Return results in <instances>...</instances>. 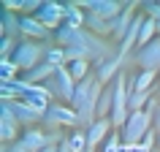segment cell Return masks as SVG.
<instances>
[{"label":"cell","mask_w":160,"mask_h":152,"mask_svg":"<svg viewBox=\"0 0 160 152\" xmlns=\"http://www.w3.org/2000/svg\"><path fill=\"white\" fill-rule=\"evenodd\" d=\"M109 128H114L111 125V119H95L92 125L87 128V149H95L101 141H106L109 139Z\"/></svg>","instance_id":"8fae6325"},{"label":"cell","mask_w":160,"mask_h":152,"mask_svg":"<svg viewBox=\"0 0 160 152\" xmlns=\"http://www.w3.org/2000/svg\"><path fill=\"white\" fill-rule=\"evenodd\" d=\"M133 63L141 68V71H158V73H160V35L149 43V46L136 49Z\"/></svg>","instance_id":"8992f818"},{"label":"cell","mask_w":160,"mask_h":152,"mask_svg":"<svg viewBox=\"0 0 160 152\" xmlns=\"http://www.w3.org/2000/svg\"><path fill=\"white\" fill-rule=\"evenodd\" d=\"M46 52H49V49H46L43 43H38V41H27V38H22L11 60H14V65H17V68H22L25 73H30L33 68H38L41 63H46Z\"/></svg>","instance_id":"7a4b0ae2"},{"label":"cell","mask_w":160,"mask_h":152,"mask_svg":"<svg viewBox=\"0 0 160 152\" xmlns=\"http://www.w3.org/2000/svg\"><path fill=\"white\" fill-rule=\"evenodd\" d=\"M19 119L14 117V111H11V103H0V139L8 144V141H14L17 139V133H19Z\"/></svg>","instance_id":"52a82bcc"},{"label":"cell","mask_w":160,"mask_h":152,"mask_svg":"<svg viewBox=\"0 0 160 152\" xmlns=\"http://www.w3.org/2000/svg\"><path fill=\"white\" fill-rule=\"evenodd\" d=\"M79 6L82 11H95V14H101L106 22H114L119 14H125V3H117V0H79Z\"/></svg>","instance_id":"5b68a950"},{"label":"cell","mask_w":160,"mask_h":152,"mask_svg":"<svg viewBox=\"0 0 160 152\" xmlns=\"http://www.w3.org/2000/svg\"><path fill=\"white\" fill-rule=\"evenodd\" d=\"M65 68L71 71V76H73L76 82H82V79L90 76V60H76V63H68Z\"/></svg>","instance_id":"d6986e66"},{"label":"cell","mask_w":160,"mask_h":152,"mask_svg":"<svg viewBox=\"0 0 160 152\" xmlns=\"http://www.w3.org/2000/svg\"><path fill=\"white\" fill-rule=\"evenodd\" d=\"M152 152H160V149H152Z\"/></svg>","instance_id":"f1b7e54d"},{"label":"cell","mask_w":160,"mask_h":152,"mask_svg":"<svg viewBox=\"0 0 160 152\" xmlns=\"http://www.w3.org/2000/svg\"><path fill=\"white\" fill-rule=\"evenodd\" d=\"M84 14H87V25L84 27L90 30V33L101 35V38H103V35H111V25L101 17V14H95V11H84Z\"/></svg>","instance_id":"2e32d148"},{"label":"cell","mask_w":160,"mask_h":152,"mask_svg":"<svg viewBox=\"0 0 160 152\" xmlns=\"http://www.w3.org/2000/svg\"><path fill=\"white\" fill-rule=\"evenodd\" d=\"M17 71L14 60H0V84H14L17 82Z\"/></svg>","instance_id":"ac0fdd59"},{"label":"cell","mask_w":160,"mask_h":152,"mask_svg":"<svg viewBox=\"0 0 160 152\" xmlns=\"http://www.w3.org/2000/svg\"><path fill=\"white\" fill-rule=\"evenodd\" d=\"M155 130L160 133V109H158V114H155Z\"/></svg>","instance_id":"d4e9b609"},{"label":"cell","mask_w":160,"mask_h":152,"mask_svg":"<svg viewBox=\"0 0 160 152\" xmlns=\"http://www.w3.org/2000/svg\"><path fill=\"white\" fill-rule=\"evenodd\" d=\"M158 147H160V133H158Z\"/></svg>","instance_id":"83f0119b"},{"label":"cell","mask_w":160,"mask_h":152,"mask_svg":"<svg viewBox=\"0 0 160 152\" xmlns=\"http://www.w3.org/2000/svg\"><path fill=\"white\" fill-rule=\"evenodd\" d=\"M41 152H57V147H43Z\"/></svg>","instance_id":"484cf974"},{"label":"cell","mask_w":160,"mask_h":152,"mask_svg":"<svg viewBox=\"0 0 160 152\" xmlns=\"http://www.w3.org/2000/svg\"><path fill=\"white\" fill-rule=\"evenodd\" d=\"M158 101H160V95H158Z\"/></svg>","instance_id":"1f68e13d"},{"label":"cell","mask_w":160,"mask_h":152,"mask_svg":"<svg viewBox=\"0 0 160 152\" xmlns=\"http://www.w3.org/2000/svg\"><path fill=\"white\" fill-rule=\"evenodd\" d=\"M76 82L73 76H71V71L68 68H57L54 71V76L52 79H46L43 82V93L52 98V103H57V101H65V103H71L73 101V95H76Z\"/></svg>","instance_id":"6da1fadb"},{"label":"cell","mask_w":160,"mask_h":152,"mask_svg":"<svg viewBox=\"0 0 160 152\" xmlns=\"http://www.w3.org/2000/svg\"><path fill=\"white\" fill-rule=\"evenodd\" d=\"M152 130H155V119L147 111H130V117H128L125 128L119 130V136H122V144H138Z\"/></svg>","instance_id":"3957f363"},{"label":"cell","mask_w":160,"mask_h":152,"mask_svg":"<svg viewBox=\"0 0 160 152\" xmlns=\"http://www.w3.org/2000/svg\"><path fill=\"white\" fill-rule=\"evenodd\" d=\"M65 25L73 27V30H84L87 14L82 11V6H79V3H65Z\"/></svg>","instance_id":"5bb4252c"},{"label":"cell","mask_w":160,"mask_h":152,"mask_svg":"<svg viewBox=\"0 0 160 152\" xmlns=\"http://www.w3.org/2000/svg\"><path fill=\"white\" fill-rule=\"evenodd\" d=\"M87 152H92V149H87Z\"/></svg>","instance_id":"f546056e"},{"label":"cell","mask_w":160,"mask_h":152,"mask_svg":"<svg viewBox=\"0 0 160 152\" xmlns=\"http://www.w3.org/2000/svg\"><path fill=\"white\" fill-rule=\"evenodd\" d=\"M122 65H125V63H122L119 57L106 60V63H103V65L98 68V82H101V84H111V82H114V79H117V76L122 73V71H119Z\"/></svg>","instance_id":"4fadbf2b"},{"label":"cell","mask_w":160,"mask_h":152,"mask_svg":"<svg viewBox=\"0 0 160 152\" xmlns=\"http://www.w3.org/2000/svg\"><path fill=\"white\" fill-rule=\"evenodd\" d=\"M46 63H52L54 68H65L68 65L65 63V49H60V46L57 49H49L46 52Z\"/></svg>","instance_id":"7402d4cb"},{"label":"cell","mask_w":160,"mask_h":152,"mask_svg":"<svg viewBox=\"0 0 160 152\" xmlns=\"http://www.w3.org/2000/svg\"><path fill=\"white\" fill-rule=\"evenodd\" d=\"M19 27H22V38H27V41H46V38L52 35L35 17H22Z\"/></svg>","instance_id":"30bf717a"},{"label":"cell","mask_w":160,"mask_h":152,"mask_svg":"<svg viewBox=\"0 0 160 152\" xmlns=\"http://www.w3.org/2000/svg\"><path fill=\"white\" fill-rule=\"evenodd\" d=\"M155 27H158V35H160V17L155 19Z\"/></svg>","instance_id":"4316f807"},{"label":"cell","mask_w":160,"mask_h":152,"mask_svg":"<svg viewBox=\"0 0 160 152\" xmlns=\"http://www.w3.org/2000/svg\"><path fill=\"white\" fill-rule=\"evenodd\" d=\"M43 125L46 128H71V125H82L79 122V114H76L71 106H62V103H52L49 111L43 114Z\"/></svg>","instance_id":"277c9868"},{"label":"cell","mask_w":160,"mask_h":152,"mask_svg":"<svg viewBox=\"0 0 160 152\" xmlns=\"http://www.w3.org/2000/svg\"><path fill=\"white\" fill-rule=\"evenodd\" d=\"M22 101H25L27 106H33V109L38 111L41 117L49 111V106H52V98L43 93V87H41V84H30V90L25 93V98H22Z\"/></svg>","instance_id":"9c48e42d"},{"label":"cell","mask_w":160,"mask_h":152,"mask_svg":"<svg viewBox=\"0 0 160 152\" xmlns=\"http://www.w3.org/2000/svg\"><path fill=\"white\" fill-rule=\"evenodd\" d=\"M57 152H76V149L71 147V141H68V139H62V141L57 144Z\"/></svg>","instance_id":"cb8c5ba5"},{"label":"cell","mask_w":160,"mask_h":152,"mask_svg":"<svg viewBox=\"0 0 160 152\" xmlns=\"http://www.w3.org/2000/svg\"><path fill=\"white\" fill-rule=\"evenodd\" d=\"M0 95H3V101L6 103H14V101H22L17 93V87L14 84H0Z\"/></svg>","instance_id":"603a6c76"},{"label":"cell","mask_w":160,"mask_h":152,"mask_svg":"<svg viewBox=\"0 0 160 152\" xmlns=\"http://www.w3.org/2000/svg\"><path fill=\"white\" fill-rule=\"evenodd\" d=\"M158 79V71H141L136 79H128L130 93H152V82Z\"/></svg>","instance_id":"9a60e30c"},{"label":"cell","mask_w":160,"mask_h":152,"mask_svg":"<svg viewBox=\"0 0 160 152\" xmlns=\"http://www.w3.org/2000/svg\"><path fill=\"white\" fill-rule=\"evenodd\" d=\"M3 152H8V149H3Z\"/></svg>","instance_id":"4dcf8cb0"},{"label":"cell","mask_w":160,"mask_h":152,"mask_svg":"<svg viewBox=\"0 0 160 152\" xmlns=\"http://www.w3.org/2000/svg\"><path fill=\"white\" fill-rule=\"evenodd\" d=\"M54 71H57V68L52 65V63H41V65L33 68L30 73H25V82H27V84H43L46 79L54 76Z\"/></svg>","instance_id":"e0dca14e"},{"label":"cell","mask_w":160,"mask_h":152,"mask_svg":"<svg viewBox=\"0 0 160 152\" xmlns=\"http://www.w3.org/2000/svg\"><path fill=\"white\" fill-rule=\"evenodd\" d=\"M103 152H128L125 144H122V136L119 133H111L106 141H103Z\"/></svg>","instance_id":"ffe728a7"},{"label":"cell","mask_w":160,"mask_h":152,"mask_svg":"<svg viewBox=\"0 0 160 152\" xmlns=\"http://www.w3.org/2000/svg\"><path fill=\"white\" fill-rule=\"evenodd\" d=\"M136 3H128V8H125V14H119L114 22H109L111 25V35L117 38L119 43L125 41V35H128V30H130V25H133V19H136Z\"/></svg>","instance_id":"ba28073f"},{"label":"cell","mask_w":160,"mask_h":152,"mask_svg":"<svg viewBox=\"0 0 160 152\" xmlns=\"http://www.w3.org/2000/svg\"><path fill=\"white\" fill-rule=\"evenodd\" d=\"M68 141H71V147H73L76 152H87V130H79V128H76V133L68 136Z\"/></svg>","instance_id":"44dd1931"},{"label":"cell","mask_w":160,"mask_h":152,"mask_svg":"<svg viewBox=\"0 0 160 152\" xmlns=\"http://www.w3.org/2000/svg\"><path fill=\"white\" fill-rule=\"evenodd\" d=\"M11 111H14V117L19 119V125L22 128H33L35 122H41V114H38V111L33 109V106H27L25 101H14L11 103Z\"/></svg>","instance_id":"7c38bea8"}]
</instances>
